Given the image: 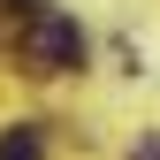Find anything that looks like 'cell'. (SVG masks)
Returning a JSON list of instances; mask_svg holds the SVG:
<instances>
[{"label":"cell","instance_id":"2","mask_svg":"<svg viewBox=\"0 0 160 160\" xmlns=\"http://www.w3.org/2000/svg\"><path fill=\"white\" fill-rule=\"evenodd\" d=\"M0 160H46V137H38V122L0 130Z\"/></svg>","mask_w":160,"mask_h":160},{"label":"cell","instance_id":"1","mask_svg":"<svg viewBox=\"0 0 160 160\" xmlns=\"http://www.w3.org/2000/svg\"><path fill=\"white\" fill-rule=\"evenodd\" d=\"M23 46H31L38 69H76L84 61V31H76V15H61V8H31L23 15Z\"/></svg>","mask_w":160,"mask_h":160},{"label":"cell","instance_id":"3","mask_svg":"<svg viewBox=\"0 0 160 160\" xmlns=\"http://www.w3.org/2000/svg\"><path fill=\"white\" fill-rule=\"evenodd\" d=\"M137 160H160V137H145V145H137Z\"/></svg>","mask_w":160,"mask_h":160}]
</instances>
